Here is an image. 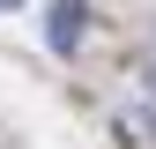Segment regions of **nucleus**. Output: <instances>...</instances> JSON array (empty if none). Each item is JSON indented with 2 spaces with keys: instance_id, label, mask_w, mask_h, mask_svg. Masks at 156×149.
Here are the masks:
<instances>
[{
  "instance_id": "f257e3e1",
  "label": "nucleus",
  "mask_w": 156,
  "mask_h": 149,
  "mask_svg": "<svg viewBox=\"0 0 156 149\" xmlns=\"http://www.w3.org/2000/svg\"><path fill=\"white\" fill-rule=\"evenodd\" d=\"M82 23H89V15H82V0H60V8H52V23H45L52 52H74V45H82Z\"/></svg>"
},
{
  "instance_id": "f03ea898",
  "label": "nucleus",
  "mask_w": 156,
  "mask_h": 149,
  "mask_svg": "<svg viewBox=\"0 0 156 149\" xmlns=\"http://www.w3.org/2000/svg\"><path fill=\"white\" fill-rule=\"evenodd\" d=\"M0 8H23V0H0Z\"/></svg>"
}]
</instances>
